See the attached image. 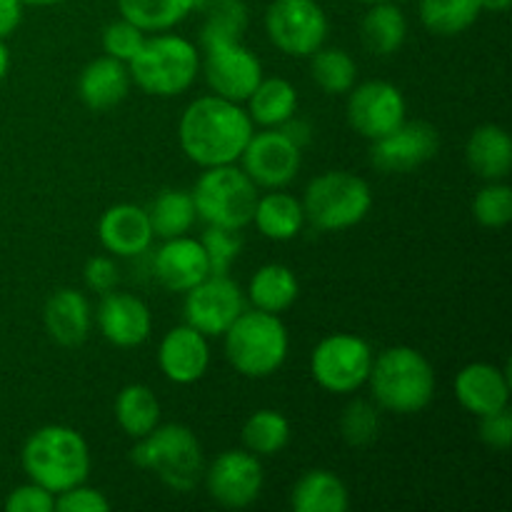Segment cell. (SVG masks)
<instances>
[{
  "instance_id": "cell-45",
  "label": "cell",
  "mask_w": 512,
  "mask_h": 512,
  "mask_svg": "<svg viewBox=\"0 0 512 512\" xmlns=\"http://www.w3.org/2000/svg\"><path fill=\"white\" fill-rule=\"evenodd\" d=\"M23 20V3L20 0H0V40L13 35Z\"/></svg>"
},
{
  "instance_id": "cell-38",
  "label": "cell",
  "mask_w": 512,
  "mask_h": 512,
  "mask_svg": "<svg viewBox=\"0 0 512 512\" xmlns=\"http://www.w3.org/2000/svg\"><path fill=\"white\" fill-rule=\"evenodd\" d=\"M200 243H203L205 255H208L210 275H228L230 265L238 260L240 248H243L238 230L218 228V225H208Z\"/></svg>"
},
{
  "instance_id": "cell-39",
  "label": "cell",
  "mask_w": 512,
  "mask_h": 512,
  "mask_svg": "<svg viewBox=\"0 0 512 512\" xmlns=\"http://www.w3.org/2000/svg\"><path fill=\"white\" fill-rule=\"evenodd\" d=\"M380 430L378 410L365 400H353L345 408L343 418H340V433H343L348 445H368L373 443L375 435Z\"/></svg>"
},
{
  "instance_id": "cell-16",
  "label": "cell",
  "mask_w": 512,
  "mask_h": 512,
  "mask_svg": "<svg viewBox=\"0 0 512 512\" xmlns=\"http://www.w3.org/2000/svg\"><path fill=\"white\" fill-rule=\"evenodd\" d=\"M370 160L383 173H408L418 165L428 163L438 153V130L428 123H403L393 133L383 135L380 140H373Z\"/></svg>"
},
{
  "instance_id": "cell-14",
  "label": "cell",
  "mask_w": 512,
  "mask_h": 512,
  "mask_svg": "<svg viewBox=\"0 0 512 512\" xmlns=\"http://www.w3.org/2000/svg\"><path fill=\"white\" fill-rule=\"evenodd\" d=\"M243 170L255 185L278 190L293 183L300 170V148L280 128L250 135L243 155Z\"/></svg>"
},
{
  "instance_id": "cell-15",
  "label": "cell",
  "mask_w": 512,
  "mask_h": 512,
  "mask_svg": "<svg viewBox=\"0 0 512 512\" xmlns=\"http://www.w3.org/2000/svg\"><path fill=\"white\" fill-rule=\"evenodd\" d=\"M350 90L348 120L363 138L380 140L405 123V98L398 85L388 80H368Z\"/></svg>"
},
{
  "instance_id": "cell-27",
  "label": "cell",
  "mask_w": 512,
  "mask_h": 512,
  "mask_svg": "<svg viewBox=\"0 0 512 512\" xmlns=\"http://www.w3.org/2000/svg\"><path fill=\"white\" fill-rule=\"evenodd\" d=\"M253 223L263 238L280 240V243L283 240H293L305 225L303 203L298 198H293V195L273 190V193L258 198Z\"/></svg>"
},
{
  "instance_id": "cell-10",
  "label": "cell",
  "mask_w": 512,
  "mask_h": 512,
  "mask_svg": "<svg viewBox=\"0 0 512 512\" xmlns=\"http://www.w3.org/2000/svg\"><path fill=\"white\" fill-rule=\"evenodd\" d=\"M203 68L205 80L220 98L243 103L250 98L255 85L263 80V65L258 55L250 53L240 38H203Z\"/></svg>"
},
{
  "instance_id": "cell-28",
  "label": "cell",
  "mask_w": 512,
  "mask_h": 512,
  "mask_svg": "<svg viewBox=\"0 0 512 512\" xmlns=\"http://www.w3.org/2000/svg\"><path fill=\"white\" fill-rule=\"evenodd\" d=\"M300 285L293 270L288 265L268 263L255 270L248 285V298L253 308L265 310V313H283L298 300Z\"/></svg>"
},
{
  "instance_id": "cell-1",
  "label": "cell",
  "mask_w": 512,
  "mask_h": 512,
  "mask_svg": "<svg viewBox=\"0 0 512 512\" xmlns=\"http://www.w3.org/2000/svg\"><path fill=\"white\" fill-rule=\"evenodd\" d=\"M253 135V120L240 103L220 95H203L183 110L178 140L188 160L200 168L230 165L240 160Z\"/></svg>"
},
{
  "instance_id": "cell-31",
  "label": "cell",
  "mask_w": 512,
  "mask_h": 512,
  "mask_svg": "<svg viewBox=\"0 0 512 512\" xmlns=\"http://www.w3.org/2000/svg\"><path fill=\"white\" fill-rule=\"evenodd\" d=\"M198 0H118L120 18L138 25L143 33H163L183 23Z\"/></svg>"
},
{
  "instance_id": "cell-35",
  "label": "cell",
  "mask_w": 512,
  "mask_h": 512,
  "mask_svg": "<svg viewBox=\"0 0 512 512\" xmlns=\"http://www.w3.org/2000/svg\"><path fill=\"white\" fill-rule=\"evenodd\" d=\"M310 75L325 93H350L358 80V65L343 48H318L310 55Z\"/></svg>"
},
{
  "instance_id": "cell-25",
  "label": "cell",
  "mask_w": 512,
  "mask_h": 512,
  "mask_svg": "<svg viewBox=\"0 0 512 512\" xmlns=\"http://www.w3.org/2000/svg\"><path fill=\"white\" fill-rule=\"evenodd\" d=\"M290 505L295 512H345L350 505L348 488L330 470H308L290 490Z\"/></svg>"
},
{
  "instance_id": "cell-29",
  "label": "cell",
  "mask_w": 512,
  "mask_h": 512,
  "mask_svg": "<svg viewBox=\"0 0 512 512\" xmlns=\"http://www.w3.org/2000/svg\"><path fill=\"white\" fill-rule=\"evenodd\" d=\"M298 110V90L285 78H263L248 98V115L265 128H280Z\"/></svg>"
},
{
  "instance_id": "cell-18",
  "label": "cell",
  "mask_w": 512,
  "mask_h": 512,
  "mask_svg": "<svg viewBox=\"0 0 512 512\" xmlns=\"http://www.w3.org/2000/svg\"><path fill=\"white\" fill-rule=\"evenodd\" d=\"M98 328L108 343L118 348H135L150 338L153 330V315L140 298L130 293H103L98 305Z\"/></svg>"
},
{
  "instance_id": "cell-9",
  "label": "cell",
  "mask_w": 512,
  "mask_h": 512,
  "mask_svg": "<svg viewBox=\"0 0 512 512\" xmlns=\"http://www.w3.org/2000/svg\"><path fill=\"white\" fill-rule=\"evenodd\" d=\"M373 350L358 335L335 333L320 340L310 355L315 383L335 395H350L368 383Z\"/></svg>"
},
{
  "instance_id": "cell-34",
  "label": "cell",
  "mask_w": 512,
  "mask_h": 512,
  "mask_svg": "<svg viewBox=\"0 0 512 512\" xmlns=\"http://www.w3.org/2000/svg\"><path fill=\"white\" fill-rule=\"evenodd\" d=\"M240 438L245 450L258 458H270L290 443V423L278 410H258L245 420Z\"/></svg>"
},
{
  "instance_id": "cell-21",
  "label": "cell",
  "mask_w": 512,
  "mask_h": 512,
  "mask_svg": "<svg viewBox=\"0 0 512 512\" xmlns=\"http://www.w3.org/2000/svg\"><path fill=\"white\" fill-rule=\"evenodd\" d=\"M98 238L103 248L118 258H135V255L145 253L153 243L148 210L133 203L113 205L100 218Z\"/></svg>"
},
{
  "instance_id": "cell-48",
  "label": "cell",
  "mask_w": 512,
  "mask_h": 512,
  "mask_svg": "<svg viewBox=\"0 0 512 512\" xmlns=\"http://www.w3.org/2000/svg\"><path fill=\"white\" fill-rule=\"evenodd\" d=\"M8 65H10L8 48H5V43H3V40H0V80H3L5 73H8Z\"/></svg>"
},
{
  "instance_id": "cell-49",
  "label": "cell",
  "mask_w": 512,
  "mask_h": 512,
  "mask_svg": "<svg viewBox=\"0 0 512 512\" xmlns=\"http://www.w3.org/2000/svg\"><path fill=\"white\" fill-rule=\"evenodd\" d=\"M23 5H60L68 3V0H20Z\"/></svg>"
},
{
  "instance_id": "cell-50",
  "label": "cell",
  "mask_w": 512,
  "mask_h": 512,
  "mask_svg": "<svg viewBox=\"0 0 512 512\" xmlns=\"http://www.w3.org/2000/svg\"><path fill=\"white\" fill-rule=\"evenodd\" d=\"M358 3H365V5H373V3H383V0H358Z\"/></svg>"
},
{
  "instance_id": "cell-32",
  "label": "cell",
  "mask_w": 512,
  "mask_h": 512,
  "mask_svg": "<svg viewBox=\"0 0 512 512\" xmlns=\"http://www.w3.org/2000/svg\"><path fill=\"white\" fill-rule=\"evenodd\" d=\"M148 218L153 235H158V238L170 240L178 238V235H185L193 228L195 220H198L193 195H190L188 190L178 188L163 190V193L153 200V205H150Z\"/></svg>"
},
{
  "instance_id": "cell-20",
  "label": "cell",
  "mask_w": 512,
  "mask_h": 512,
  "mask_svg": "<svg viewBox=\"0 0 512 512\" xmlns=\"http://www.w3.org/2000/svg\"><path fill=\"white\" fill-rule=\"evenodd\" d=\"M455 395L468 413L485 418L510 403V380L505 370L490 363H470L455 375Z\"/></svg>"
},
{
  "instance_id": "cell-5",
  "label": "cell",
  "mask_w": 512,
  "mask_h": 512,
  "mask_svg": "<svg viewBox=\"0 0 512 512\" xmlns=\"http://www.w3.org/2000/svg\"><path fill=\"white\" fill-rule=\"evenodd\" d=\"M130 80L155 98L183 95L200 73V53L188 38L173 33L145 38L128 63Z\"/></svg>"
},
{
  "instance_id": "cell-42",
  "label": "cell",
  "mask_w": 512,
  "mask_h": 512,
  "mask_svg": "<svg viewBox=\"0 0 512 512\" xmlns=\"http://www.w3.org/2000/svg\"><path fill=\"white\" fill-rule=\"evenodd\" d=\"M5 510L8 512H53L55 510V495L40 488L38 483H25L15 488L13 493L5 498Z\"/></svg>"
},
{
  "instance_id": "cell-13",
  "label": "cell",
  "mask_w": 512,
  "mask_h": 512,
  "mask_svg": "<svg viewBox=\"0 0 512 512\" xmlns=\"http://www.w3.org/2000/svg\"><path fill=\"white\" fill-rule=\"evenodd\" d=\"M203 475L210 498L223 508H248L263 490V465L250 450H225Z\"/></svg>"
},
{
  "instance_id": "cell-33",
  "label": "cell",
  "mask_w": 512,
  "mask_h": 512,
  "mask_svg": "<svg viewBox=\"0 0 512 512\" xmlns=\"http://www.w3.org/2000/svg\"><path fill=\"white\" fill-rule=\"evenodd\" d=\"M483 13L480 0H420V20L435 35H460Z\"/></svg>"
},
{
  "instance_id": "cell-19",
  "label": "cell",
  "mask_w": 512,
  "mask_h": 512,
  "mask_svg": "<svg viewBox=\"0 0 512 512\" xmlns=\"http://www.w3.org/2000/svg\"><path fill=\"white\" fill-rule=\"evenodd\" d=\"M155 278L170 293H188L193 285L210 275L208 255H205L203 243L188 235L165 240L153 258Z\"/></svg>"
},
{
  "instance_id": "cell-47",
  "label": "cell",
  "mask_w": 512,
  "mask_h": 512,
  "mask_svg": "<svg viewBox=\"0 0 512 512\" xmlns=\"http://www.w3.org/2000/svg\"><path fill=\"white\" fill-rule=\"evenodd\" d=\"M483 10H493V13H505L510 8L512 0H480Z\"/></svg>"
},
{
  "instance_id": "cell-43",
  "label": "cell",
  "mask_w": 512,
  "mask_h": 512,
  "mask_svg": "<svg viewBox=\"0 0 512 512\" xmlns=\"http://www.w3.org/2000/svg\"><path fill=\"white\" fill-rule=\"evenodd\" d=\"M480 438L495 450H508L512 443V413L510 408L480 418Z\"/></svg>"
},
{
  "instance_id": "cell-51",
  "label": "cell",
  "mask_w": 512,
  "mask_h": 512,
  "mask_svg": "<svg viewBox=\"0 0 512 512\" xmlns=\"http://www.w3.org/2000/svg\"><path fill=\"white\" fill-rule=\"evenodd\" d=\"M198 3H200V0H198Z\"/></svg>"
},
{
  "instance_id": "cell-37",
  "label": "cell",
  "mask_w": 512,
  "mask_h": 512,
  "mask_svg": "<svg viewBox=\"0 0 512 512\" xmlns=\"http://www.w3.org/2000/svg\"><path fill=\"white\" fill-rule=\"evenodd\" d=\"M473 215L485 228H505L512 220V190L510 185L490 180L473 200Z\"/></svg>"
},
{
  "instance_id": "cell-12",
  "label": "cell",
  "mask_w": 512,
  "mask_h": 512,
  "mask_svg": "<svg viewBox=\"0 0 512 512\" xmlns=\"http://www.w3.org/2000/svg\"><path fill=\"white\" fill-rule=\"evenodd\" d=\"M245 310L243 290L228 275H208L185 293V323L205 338H218Z\"/></svg>"
},
{
  "instance_id": "cell-46",
  "label": "cell",
  "mask_w": 512,
  "mask_h": 512,
  "mask_svg": "<svg viewBox=\"0 0 512 512\" xmlns=\"http://www.w3.org/2000/svg\"><path fill=\"white\" fill-rule=\"evenodd\" d=\"M280 130H283V133L288 135L295 145H298V148H303L305 143H310V133H313V130L308 128V123H303V120H295V115L290 120H285V123L280 125Z\"/></svg>"
},
{
  "instance_id": "cell-23",
  "label": "cell",
  "mask_w": 512,
  "mask_h": 512,
  "mask_svg": "<svg viewBox=\"0 0 512 512\" xmlns=\"http://www.w3.org/2000/svg\"><path fill=\"white\" fill-rule=\"evenodd\" d=\"M130 90V70L110 55L95 58L78 78V95L90 110H110L123 103Z\"/></svg>"
},
{
  "instance_id": "cell-7",
  "label": "cell",
  "mask_w": 512,
  "mask_h": 512,
  "mask_svg": "<svg viewBox=\"0 0 512 512\" xmlns=\"http://www.w3.org/2000/svg\"><path fill=\"white\" fill-rule=\"evenodd\" d=\"M373 205L370 185L348 170H330L308 183L303 195L305 220L315 230L338 233L358 225Z\"/></svg>"
},
{
  "instance_id": "cell-11",
  "label": "cell",
  "mask_w": 512,
  "mask_h": 512,
  "mask_svg": "<svg viewBox=\"0 0 512 512\" xmlns=\"http://www.w3.org/2000/svg\"><path fill=\"white\" fill-rule=\"evenodd\" d=\"M270 43L293 58H310L328 38V18L315 0H273L265 10Z\"/></svg>"
},
{
  "instance_id": "cell-22",
  "label": "cell",
  "mask_w": 512,
  "mask_h": 512,
  "mask_svg": "<svg viewBox=\"0 0 512 512\" xmlns=\"http://www.w3.org/2000/svg\"><path fill=\"white\" fill-rule=\"evenodd\" d=\"M45 330L63 348H78L85 343L93 323L90 303L80 290L60 288L48 298L43 310Z\"/></svg>"
},
{
  "instance_id": "cell-44",
  "label": "cell",
  "mask_w": 512,
  "mask_h": 512,
  "mask_svg": "<svg viewBox=\"0 0 512 512\" xmlns=\"http://www.w3.org/2000/svg\"><path fill=\"white\" fill-rule=\"evenodd\" d=\"M83 278L85 285L95 293H110L118 285V265L108 255H95L85 263Z\"/></svg>"
},
{
  "instance_id": "cell-26",
  "label": "cell",
  "mask_w": 512,
  "mask_h": 512,
  "mask_svg": "<svg viewBox=\"0 0 512 512\" xmlns=\"http://www.w3.org/2000/svg\"><path fill=\"white\" fill-rule=\"evenodd\" d=\"M360 38L370 53L380 55H393L403 48L405 38H408V20L405 13L390 0L383 3H373L370 10L365 13L363 23H360Z\"/></svg>"
},
{
  "instance_id": "cell-30",
  "label": "cell",
  "mask_w": 512,
  "mask_h": 512,
  "mask_svg": "<svg viewBox=\"0 0 512 512\" xmlns=\"http://www.w3.org/2000/svg\"><path fill=\"white\" fill-rule=\"evenodd\" d=\"M115 420L128 438H145L160 425V403L148 385H125L113 405Z\"/></svg>"
},
{
  "instance_id": "cell-6",
  "label": "cell",
  "mask_w": 512,
  "mask_h": 512,
  "mask_svg": "<svg viewBox=\"0 0 512 512\" xmlns=\"http://www.w3.org/2000/svg\"><path fill=\"white\" fill-rule=\"evenodd\" d=\"M133 460L145 470H153L168 488L188 493L205 473L203 448L188 425H158L140 438Z\"/></svg>"
},
{
  "instance_id": "cell-40",
  "label": "cell",
  "mask_w": 512,
  "mask_h": 512,
  "mask_svg": "<svg viewBox=\"0 0 512 512\" xmlns=\"http://www.w3.org/2000/svg\"><path fill=\"white\" fill-rule=\"evenodd\" d=\"M143 40H145L143 30L125 18L105 25L103 30L105 55H110V58L115 60H123V63H130V58H133V55L140 50V45H143Z\"/></svg>"
},
{
  "instance_id": "cell-36",
  "label": "cell",
  "mask_w": 512,
  "mask_h": 512,
  "mask_svg": "<svg viewBox=\"0 0 512 512\" xmlns=\"http://www.w3.org/2000/svg\"><path fill=\"white\" fill-rule=\"evenodd\" d=\"M248 25V8L243 0H213L200 30L203 38H240Z\"/></svg>"
},
{
  "instance_id": "cell-3",
  "label": "cell",
  "mask_w": 512,
  "mask_h": 512,
  "mask_svg": "<svg viewBox=\"0 0 512 512\" xmlns=\"http://www.w3.org/2000/svg\"><path fill=\"white\" fill-rule=\"evenodd\" d=\"M368 383L380 408L395 415H415L435 395V370L420 350L393 345L373 358Z\"/></svg>"
},
{
  "instance_id": "cell-17",
  "label": "cell",
  "mask_w": 512,
  "mask_h": 512,
  "mask_svg": "<svg viewBox=\"0 0 512 512\" xmlns=\"http://www.w3.org/2000/svg\"><path fill=\"white\" fill-rule=\"evenodd\" d=\"M158 365L170 383L175 385L198 383L210 368L208 338L188 323L168 330L165 338L160 340Z\"/></svg>"
},
{
  "instance_id": "cell-4",
  "label": "cell",
  "mask_w": 512,
  "mask_h": 512,
  "mask_svg": "<svg viewBox=\"0 0 512 512\" xmlns=\"http://www.w3.org/2000/svg\"><path fill=\"white\" fill-rule=\"evenodd\" d=\"M223 338L225 358L245 378H270L288 358V328L275 313L258 308L243 310L225 330Z\"/></svg>"
},
{
  "instance_id": "cell-2",
  "label": "cell",
  "mask_w": 512,
  "mask_h": 512,
  "mask_svg": "<svg viewBox=\"0 0 512 512\" xmlns=\"http://www.w3.org/2000/svg\"><path fill=\"white\" fill-rule=\"evenodd\" d=\"M20 463L33 483L58 495L88 480L90 450L78 430L68 425H43L25 440Z\"/></svg>"
},
{
  "instance_id": "cell-24",
  "label": "cell",
  "mask_w": 512,
  "mask_h": 512,
  "mask_svg": "<svg viewBox=\"0 0 512 512\" xmlns=\"http://www.w3.org/2000/svg\"><path fill=\"white\" fill-rule=\"evenodd\" d=\"M465 158L473 173L485 180H503L512 168V140L500 125H480L465 145Z\"/></svg>"
},
{
  "instance_id": "cell-8",
  "label": "cell",
  "mask_w": 512,
  "mask_h": 512,
  "mask_svg": "<svg viewBox=\"0 0 512 512\" xmlns=\"http://www.w3.org/2000/svg\"><path fill=\"white\" fill-rule=\"evenodd\" d=\"M195 213L208 225L228 230H243L253 223L255 203H258V185L245 175V170L230 165L205 168L193 188Z\"/></svg>"
},
{
  "instance_id": "cell-41",
  "label": "cell",
  "mask_w": 512,
  "mask_h": 512,
  "mask_svg": "<svg viewBox=\"0 0 512 512\" xmlns=\"http://www.w3.org/2000/svg\"><path fill=\"white\" fill-rule=\"evenodd\" d=\"M55 510L58 512H105L110 510V500L100 490L85 488L83 483L65 493L55 495Z\"/></svg>"
}]
</instances>
